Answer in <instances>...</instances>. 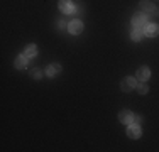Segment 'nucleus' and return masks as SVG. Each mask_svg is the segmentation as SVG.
Masks as SVG:
<instances>
[{
	"mask_svg": "<svg viewBox=\"0 0 159 152\" xmlns=\"http://www.w3.org/2000/svg\"><path fill=\"white\" fill-rule=\"evenodd\" d=\"M137 78H132V76H127V78L122 79V83H120V90L122 91H132L137 88Z\"/></svg>",
	"mask_w": 159,
	"mask_h": 152,
	"instance_id": "f03ea898",
	"label": "nucleus"
},
{
	"mask_svg": "<svg viewBox=\"0 0 159 152\" xmlns=\"http://www.w3.org/2000/svg\"><path fill=\"white\" fill-rule=\"evenodd\" d=\"M27 63H29V58L25 54H20L16 59V68L17 69H24V68H27Z\"/></svg>",
	"mask_w": 159,
	"mask_h": 152,
	"instance_id": "9b49d317",
	"label": "nucleus"
},
{
	"mask_svg": "<svg viewBox=\"0 0 159 152\" xmlns=\"http://www.w3.org/2000/svg\"><path fill=\"white\" fill-rule=\"evenodd\" d=\"M68 30H70L71 34H75V36H78V34L83 32V22L78 20V19H75V20L70 22V25H68Z\"/></svg>",
	"mask_w": 159,
	"mask_h": 152,
	"instance_id": "39448f33",
	"label": "nucleus"
},
{
	"mask_svg": "<svg viewBox=\"0 0 159 152\" xmlns=\"http://www.w3.org/2000/svg\"><path fill=\"white\" fill-rule=\"evenodd\" d=\"M147 20H149V15L144 12H137L135 15H132L130 24H132V27H146Z\"/></svg>",
	"mask_w": 159,
	"mask_h": 152,
	"instance_id": "f257e3e1",
	"label": "nucleus"
},
{
	"mask_svg": "<svg viewBox=\"0 0 159 152\" xmlns=\"http://www.w3.org/2000/svg\"><path fill=\"white\" fill-rule=\"evenodd\" d=\"M24 54L27 56V58H34V56H37V46H34V44H29L27 47L24 49Z\"/></svg>",
	"mask_w": 159,
	"mask_h": 152,
	"instance_id": "ddd939ff",
	"label": "nucleus"
},
{
	"mask_svg": "<svg viewBox=\"0 0 159 152\" xmlns=\"http://www.w3.org/2000/svg\"><path fill=\"white\" fill-rule=\"evenodd\" d=\"M119 122H120V123H124V125L132 123V122H134V113L129 112V110H124V112H120V113H119Z\"/></svg>",
	"mask_w": 159,
	"mask_h": 152,
	"instance_id": "423d86ee",
	"label": "nucleus"
},
{
	"mask_svg": "<svg viewBox=\"0 0 159 152\" xmlns=\"http://www.w3.org/2000/svg\"><path fill=\"white\" fill-rule=\"evenodd\" d=\"M135 90L139 91V95H146L147 91H149V86L146 85V81H139L137 83V88H135Z\"/></svg>",
	"mask_w": 159,
	"mask_h": 152,
	"instance_id": "4468645a",
	"label": "nucleus"
},
{
	"mask_svg": "<svg viewBox=\"0 0 159 152\" xmlns=\"http://www.w3.org/2000/svg\"><path fill=\"white\" fill-rule=\"evenodd\" d=\"M61 71V66H59L58 63H54V64H49V66L46 68V74L49 76V78H52L56 73H59Z\"/></svg>",
	"mask_w": 159,
	"mask_h": 152,
	"instance_id": "f8f14e48",
	"label": "nucleus"
},
{
	"mask_svg": "<svg viewBox=\"0 0 159 152\" xmlns=\"http://www.w3.org/2000/svg\"><path fill=\"white\" fill-rule=\"evenodd\" d=\"M146 36V32H144V27H132V32H130V37H132V41H141L142 37Z\"/></svg>",
	"mask_w": 159,
	"mask_h": 152,
	"instance_id": "9d476101",
	"label": "nucleus"
},
{
	"mask_svg": "<svg viewBox=\"0 0 159 152\" xmlns=\"http://www.w3.org/2000/svg\"><path fill=\"white\" fill-rule=\"evenodd\" d=\"M141 127H139L137 123H134V122H132V123H129L127 125V135L130 137V139H139V137H141Z\"/></svg>",
	"mask_w": 159,
	"mask_h": 152,
	"instance_id": "20e7f679",
	"label": "nucleus"
},
{
	"mask_svg": "<svg viewBox=\"0 0 159 152\" xmlns=\"http://www.w3.org/2000/svg\"><path fill=\"white\" fill-rule=\"evenodd\" d=\"M59 10L64 14V15H71L75 14V5L71 0H59Z\"/></svg>",
	"mask_w": 159,
	"mask_h": 152,
	"instance_id": "7ed1b4c3",
	"label": "nucleus"
},
{
	"mask_svg": "<svg viewBox=\"0 0 159 152\" xmlns=\"http://www.w3.org/2000/svg\"><path fill=\"white\" fill-rule=\"evenodd\" d=\"M137 81H147V79L151 78V69L147 66H142V68H139L137 69Z\"/></svg>",
	"mask_w": 159,
	"mask_h": 152,
	"instance_id": "6e6552de",
	"label": "nucleus"
},
{
	"mask_svg": "<svg viewBox=\"0 0 159 152\" xmlns=\"http://www.w3.org/2000/svg\"><path fill=\"white\" fill-rule=\"evenodd\" d=\"M144 32H146V36L149 37H156L159 34V25L154 24V22H151V24H146V27H144Z\"/></svg>",
	"mask_w": 159,
	"mask_h": 152,
	"instance_id": "1a4fd4ad",
	"label": "nucleus"
},
{
	"mask_svg": "<svg viewBox=\"0 0 159 152\" xmlns=\"http://www.w3.org/2000/svg\"><path fill=\"white\" fill-rule=\"evenodd\" d=\"M139 9H141L144 14L152 15V14H154V10H156V7H154V3H152V2H147V0H142V2L139 3Z\"/></svg>",
	"mask_w": 159,
	"mask_h": 152,
	"instance_id": "0eeeda50",
	"label": "nucleus"
},
{
	"mask_svg": "<svg viewBox=\"0 0 159 152\" xmlns=\"http://www.w3.org/2000/svg\"><path fill=\"white\" fill-rule=\"evenodd\" d=\"M141 122H142V117L141 115H134V123H141Z\"/></svg>",
	"mask_w": 159,
	"mask_h": 152,
	"instance_id": "dca6fc26",
	"label": "nucleus"
},
{
	"mask_svg": "<svg viewBox=\"0 0 159 152\" xmlns=\"http://www.w3.org/2000/svg\"><path fill=\"white\" fill-rule=\"evenodd\" d=\"M31 76H32V78H36V79H39L41 76H43V73H41L39 69H31Z\"/></svg>",
	"mask_w": 159,
	"mask_h": 152,
	"instance_id": "2eb2a0df",
	"label": "nucleus"
}]
</instances>
